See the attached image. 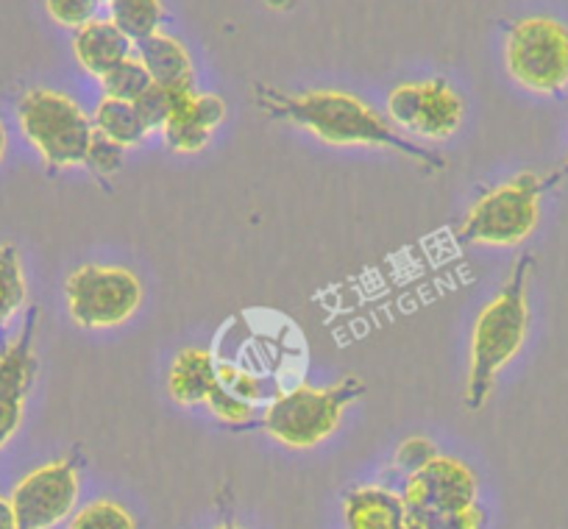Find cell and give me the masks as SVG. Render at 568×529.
<instances>
[{
  "mask_svg": "<svg viewBox=\"0 0 568 529\" xmlns=\"http://www.w3.org/2000/svg\"><path fill=\"white\" fill-rule=\"evenodd\" d=\"M254 95L256 106L267 118L298 125V129L310 131L313 138H318L326 145H337V149H348V145L387 149L418 162L426 171H444L446 167V160L398 134L393 123H387L374 106H368L363 98L352 95V92H282L276 87L256 84Z\"/></svg>",
  "mask_w": 568,
  "mask_h": 529,
  "instance_id": "1",
  "label": "cell"
},
{
  "mask_svg": "<svg viewBox=\"0 0 568 529\" xmlns=\"http://www.w3.org/2000/svg\"><path fill=\"white\" fill-rule=\"evenodd\" d=\"M532 254L516 262L510 279L490 298L477 315L468 346V382L466 405L471 410L485 407L494 393L501 370L518 357L529 335V276H532Z\"/></svg>",
  "mask_w": 568,
  "mask_h": 529,
  "instance_id": "2",
  "label": "cell"
},
{
  "mask_svg": "<svg viewBox=\"0 0 568 529\" xmlns=\"http://www.w3.org/2000/svg\"><path fill=\"white\" fill-rule=\"evenodd\" d=\"M365 393L357 376L335 382L329 387L298 385L278 393L262 413V429L287 449H315L341 427L343 413Z\"/></svg>",
  "mask_w": 568,
  "mask_h": 529,
  "instance_id": "3",
  "label": "cell"
},
{
  "mask_svg": "<svg viewBox=\"0 0 568 529\" xmlns=\"http://www.w3.org/2000/svg\"><path fill=\"white\" fill-rule=\"evenodd\" d=\"M18 123L48 171L87 165L95 125L81 103L70 95L48 87H34L20 98Z\"/></svg>",
  "mask_w": 568,
  "mask_h": 529,
  "instance_id": "4",
  "label": "cell"
},
{
  "mask_svg": "<svg viewBox=\"0 0 568 529\" xmlns=\"http://www.w3.org/2000/svg\"><path fill=\"white\" fill-rule=\"evenodd\" d=\"M551 179L524 171L474 201L455 237L466 245H521L540 223V201Z\"/></svg>",
  "mask_w": 568,
  "mask_h": 529,
  "instance_id": "5",
  "label": "cell"
},
{
  "mask_svg": "<svg viewBox=\"0 0 568 529\" xmlns=\"http://www.w3.org/2000/svg\"><path fill=\"white\" fill-rule=\"evenodd\" d=\"M507 73L518 87L538 95L568 90V26L549 14L513 23L505 42Z\"/></svg>",
  "mask_w": 568,
  "mask_h": 529,
  "instance_id": "6",
  "label": "cell"
},
{
  "mask_svg": "<svg viewBox=\"0 0 568 529\" xmlns=\"http://www.w3.org/2000/svg\"><path fill=\"white\" fill-rule=\"evenodd\" d=\"M68 313L81 329H114L136 315L142 282L120 265H81L64 282Z\"/></svg>",
  "mask_w": 568,
  "mask_h": 529,
  "instance_id": "7",
  "label": "cell"
},
{
  "mask_svg": "<svg viewBox=\"0 0 568 529\" xmlns=\"http://www.w3.org/2000/svg\"><path fill=\"white\" fill-rule=\"evenodd\" d=\"M393 125L424 140H449L466 118V101L444 79L407 81L387 95Z\"/></svg>",
  "mask_w": 568,
  "mask_h": 529,
  "instance_id": "8",
  "label": "cell"
},
{
  "mask_svg": "<svg viewBox=\"0 0 568 529\" xmlns=\"http://www.w3.org/2000/svg\"><path fill=\"white\" fill-rule=\"evenodd\" d=\"M81 477L79 462L64 460L45 462L20 479L12 490V507L18 516V529H53L73 516L79 501Z\"/></svg>",
  "mask_w": 568,
  "mask_h": 529,
  "instance_id": "9",
  "label": "cell"
},
{
  "mask_svg": "<svg viewBox=\"0 0 568 529\" xmlns=\"http://www.w3.org/2000/svg\"><path fill=\"white\" fill-rule=\"evenodd\" d=\"M477 496L479 482L471 468L457 457L438 455L418 474H409L402 499L409 516H429L479 505Z\"/></svg>",
  "mask_w": 568,
  "mask_h": 529,
  "instance_id": "10",
  "label": "cell"
},
{
  "mask_svg": "<svg viewBox=\"0 0 568 529\" xmlns=\"http://www.w3.org/2000/svg\"><path fill=\"white\" fill-rule=\"evenodd\" d=\"M40 363L34 352V313L26 329L0 348V449L18 435Z\"/></svg>",
  "mask_w": 568,
  "mask_h": 529,
  "instance_id": "11",
  "label": "cell"
},
{
  "mask_svg": "<svg viewBox=\"0 0 568 529\" xmlns=\"http://www.w3.org/2000/svg\"><path fill=\"white\" fill-rule=\"evenodd\" d=\"M226 120V101L206 92H179L162 125L168 149L176 154H199Z\"/></svg>",
  "mask_w": 568,
  "mask_h": 529,
  "instance_id": "12",
  "label": "cell"
},
{
  "mask_svg": "<svg viewBox=\"0 0 568 529\" xmlns=\"http://www.w3.org/2000/svg\"><path fill=\"white\" fill-rule=\"evenodd\" d=\"M134 57L151 75V84L171 92H193L195 90V64L182 40L156 31L145 40L134 42Z\"/></svg>",
  "mask_w": 568,
  "mask_h": 529,
  "instance_id": "13",
  "label": "cell"
},
{
  "mask_svg": "<svg viewBox=\"0 0 568 529\" xmlns=\"http://www.w3.org/2000/svg\"><path fill=\"white\" fill-rule=\"evenodd\" d=\"M73 53L81 70L101 81L109 70L134 57V42L109 18H95L73 34Z\"/></svg>",
  "mask_w": 568,
  "mask_h": 529,
  "instance_id": "14",
  "label": "cell"
},
{
  "mask_svg": "<svg viewBox=\"0 0 568 529\" xmlns=\"http://www.w3.org/2000/svg\"><path fill=\"white\" fill-rule=\"evenodd\" d=\"M346 529H413L404 499L379 485L354 488L343 507Z\"/></svg>",
  "mask_w": 568,
  "mask_h": 529,
  "instance_id": "15",
  "label": "cell"
},
{
  "mask_svg": "<svg viewBox=\"0 0 568 529\" xmlns=\"http://www.w3.org/2000/svg\"><path fill=\"white\" fill-rule=\"evenodd\" d=\"M217 387V359L206 348H184L171 365L168 393L176 405H204Z\"/></svg>",
  "mask_w": 568,
  "mask_h": 529,
  "instance_id": "16",
  "label": "cell"
},
{
  "mask_svg": "<svg viewBox=\"0 0 568 529\" xmlns=\"http://www.w3.org/2000/svg\"><path fill=\"white\" fill-rule=\"evenodd\" d=\"M92 125H95V131L101 134V138L112 140V143H118L120 149L125 151L136 149V145H142L151 134H154V131L145 125L142 114L136 112L134 103L118 101V98H106V95H103L101 103H98Z\"/></svg>",
  "mask_w": 568,
  "mask_h": 529,
  "instance_id": "17",
  "label": "cell"
},
{
  "mask_svg": "<svg viewBox=\"0 0 568 529\" xmlns=\"http://www.w3.org/2000/svg\"><path fill=\"white\" fill-rule=\"evenodd\" d=\"M109 20L131 42H140L162 31L165 7H162V0H109Z\"/></svg>",
  "mask_w": 568,
  "mask_h": 529,
  "instance_id": "18",
  "label": "cell"
},
{
  "mask_svg": "<svg viewBox=\"0 0 568 529\" xmlns=\"http://www.w3.org/2000/svg\"><path fill=\"white\" fill-rule=\"evenodd\" d=\"M29 302L23 260L12 243L0 245V329L12 324L14 315Z\"/></svg>",
  "mask_w": 568,
  "mask_h": 529,
  "instance_id": "19",
  "label": "cell"
},
{
  "mask_svg": "<svg viewBox=\"0 0 568 529\" xmlns=\"http://www.w3.org/2000/svg\"><path fill=\"white\" fill-rule=\"evenodd\" d=\"M103 95L106 98H118V101H140L151 87V75L145 73V68L140 64V59L129 57L125 62H120L118 68L109 70L106 75L101 79Z\"/></svg>",
  "mask_w": 568,
  "mask_h": 529,
  "instance_id": "20",
  "label": "cell"
},
{
  "mask_svg": "<svg viewBox=\"0 0 568 529\" xmlns=\"http://www.w3.org/2000/svg\"><path fill=\"white\" fill-rule=\"evenodd\" d=\"M68 529H136V521L120 501L95 499L70 518Z\"/></svg>",
  "mask_w": 568,
  "mask_h": 529,
  "instance_id": "21",
  "label": "cell"
},
{
  "mask_svg": "<svg viewBox=\"0 0 568 529\" xmlns=\"http://www.w3.org/2000/svg\"><path fill=\"white\" fill-rule=\"evenodd\" d=\"M485 521H488V518H485V510L479 505L466 507V510L429 512V516H409L413 529H485Z\"/></svg>",
  "mask_w": 568,
  "mask_h": 529,
  "instance_id": "22",
  "label": "cell"
},
{
  "mask_svg": "<svg viewBox=\"0 0 568 529\" xmlns=\"http://www.w3.org/2000/svg\"><path fill=\"white\" fill-rule=\"evenodd\" d=\"M98 7H101V0H45V9L53 23L73 31L95 20Z\"/></svg>",
  "mask_w": 568,
  "mask_h": 529,
  "instance_id": "23",
  "label": "cell"
},
{
  "mask_svg": "<svg viewBox=\"0 0 568 529\" xmlns=\"http://www.w3.org/2000/svg\"><path fill=\"white\" fill-rule=\"evenodd\" d=\"M217 385L232 393V396H237V399L248 401V405H256L262 399V382L254 374L240 368V365L217 363Z\"/></svg>",
  "mask_w": 568,
  "mask_h": 529,
  "instance_id": "24",
  "label": "cell"
},
{
  "mask_svg": "<svg viewBox=\"0 0 568 529\" xmlns=\"http://www.w3.org/2000/svg\"><path fill=\"white\" fill-rule=\"evenodd\" d=\"M204 405L210 407L212 416L223 424H248L251 418L256 416V405H248V401L237 399V396H232L229 390H223L221 385L206 396Z\"/></svg>",
  "mask_w": 568,
  "mask_h": 529,
  "instance_id": "25",
  "label": "cell"
},
{
  "mask_svg": "<svg viewBox=\"0 0 568 529\" xmlns=\"http://www.w3.org/2000/svg\"><path fill=\"white\" fill-rule=\"evenodd\" d=\"M176 95L179 92L162 90V87L151 84L149 92H145L140 101H134L136 112L142 114V120H145V125H149L151 131H162V125H165L168 114H171Z\"/></svg>",
  "mask_w": 568,
  "mask_h": 529,
  "instance_id": "26",
  "label": "cell"
},
{
  "mask_svg": "<svg viewBox=\"0 0 568 529\" xmlns=\"http://www.w3.org/2000/svg\"><path fill=\"white\" fill-rule=\"evenodd\" d=\"M123 156H125V149H120V145L112 143V140L101 138V134L95 131L84 167H90L95 176H112V173H118L120 165H123Z\"/></svg>",
  "mask_w": 568,
  "mask_h": 529,
  "instance_id": "27",
  "label": "cell"
},
{
  "mask_svg": "<svg viewBox=\"0 0 568 529\" xmlns=\"http://www.w3.org/2000/svg\"><path fill=\"white\" fill-rule=\"evenodd\" d=\"M438 455L440 451L433 440L407 438L396 449V466L402 468V471H407V477H409V474H418L420 468L429 466V462H433Z\"/></svg>",
  "mask_w": 568,
  "mask_h": 529,
  "instance_id": "28",
  "label": "cell"
},
{
  "mask_svg": "<svg viewBox=\"0 0 568 529\" xmlns=\"http://www.w3.org/2000/svg\"><path fill=\"white\" fill-rule=\"evenodd\" d=\"M0 529H18V516H14L12 501L0 496Z\"/></svg>",
  "mask_w": 568,
  "mask_h": 529,
  "instance_id": "29",
  "label": "cell"
},
{
  "mask_svg": "<svg viewBox=\"0 0 568 529\" xmlns=\"http://www.w3.org/2000/svg\"><path fill=\"white\" fill-rule=\"evenodd\" d=\"M7 149H9V134H7V125L0 120V162L7 160Z\"/></svg>",
  "mask_w": 568,
  "mask_h": 529,
  "instance_id": "30",
  "label": "cell"
},
{
  "mask_svg": "<svg viewBox=\"0 0 568 529\" xmlns=\"http://www.w3.org/2000/svg\"><path fill=\"white\" fill-rule=\"evenodd\" d=\"M265 3H267V7H273V9H291L296 0H265Z\"/></svg>",
  "mask_w": 568,
  "mask_h": 529,
  "instance_id": "31",
  "label": "cell"
},
{
  "mask_svg": "<svg viewBox=\"0 0 568 529\" xmlns=\"http://www.w3.org/2000/svg\"><path fill=\"white\" fill-rule=\"evenodd\" d=\"M557 176L568 179V156H566V162H562V167H560V171H557Z\"/></svg>",
  "mask_w": 568,
  "mask_h": 529,
  "instance_id": "32",
  "label": "cell"
},
{
  "mask_svg": "<svg viewBox=\"0 0 568 529\" xmlns=\"http://www.w3.org/2000/svg\"><path fill=\"white\" fill-rule=\"evenodd\" d=\"M215 529H243V527H237V523H221V527H215Z\"/></svg>",
  "mask_w": 568,
  "mask_h": 529,
  "instance_id": "33",
  "label": "cell"
}]
</instances>
